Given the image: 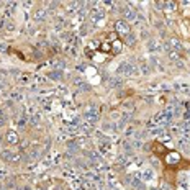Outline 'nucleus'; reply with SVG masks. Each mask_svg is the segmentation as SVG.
Listing matches in <instances>:
<instances>
[{
	"instance_id": "nucleus-1",
	"label": "nucleus",
	"mask_w": 190,
	"mask_h": 190,
	"mask_svg": "<svg viewBox=\"0 0 190 190\" xmlns=\"http://www.w3.org/2000/svg\"><path fill=\"white\" fill-rule=\"evenodd\" d=\"M115 33L118 36H121V38H128L130 36V26L125 21H116V25H115Z\"/></svg>"
}]
</instances>
